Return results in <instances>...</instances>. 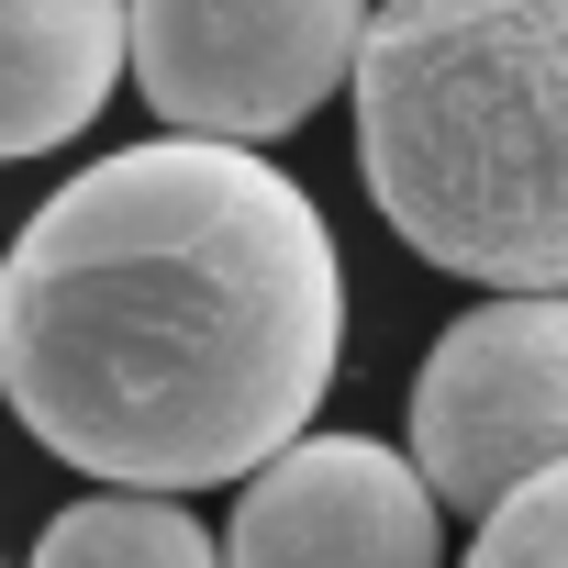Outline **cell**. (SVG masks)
Returning a JSON list of instances; mask_svg holds the SVG:
<instances>
[{"instance_id":"6da1fadb","label":"cell","mask_w":568,"mask_h":568,"mask_svg":"<svg viewBox=\"0 0 568 568\" xmlns=\"http://www.w3.org/2000/svg\"><path fill=\"white\" fill-rule=\"evenodd\" d=\"M346 357L313 190L234 145H123L0 256V402L112 490H223L302 446Z\"/></svg>"},{"instance_id":"7a4b0ae2","label":"cell","mask_w":568,"mask_h":568,"mask_svg":"<svg viewBox=\"0 0 568 568\" xmlns=\"http://www.w3.org/2000/svg\"><path fill=\"white\" fill-rule=\"evenodd\" d=\"M346 90L357 179L413 256L501 302H568V0L368 12Z\"/></svg>"},{"instance_id":"3957f363","label":"cell","mask_w":568,"mask_h":568,"mask_svg":"<svg viewBox=\"0 0 568 568\" xmlns=\"http://www.w3.org/2000/svg\"><path fill=\"white\" fill-rule=\"evenodd\" d=\"M368 12L346 0H145L123 12V68L179 145L256 156L357 79Z\"/></svg>"},{"instance_id":"277c9868","label":"cell","mask_w":568,"mask_h":568,"mask_svg":"<svg viewBox=\"0 0 568 568\" xmlns=\"http://www.w3.org/2000/svg\"><path fill=\"white\" fill-rule=\"evenodd\" d=\"M546 468H568V302H479L413 379V479L490 513Z\"/></svg>"},{"instance_id":"5b68a950","label":"cell","mask_w":568,"mask_h":568,"mask_svg":"<svg viewBox=\"0 0 568 568\" xmlns=\"http://www.w3.org/2000/svg\"><path fill=\"white\" fill-rule=\"evenodd\" d=\"M223 568H446V513L402 446L302 435L245 479Z\"/></svg>"},{"instance_id":"8992f818","label":"cell","mask_w":568,"mask_h":568,"mask_svg":"<svg viewBox=\"0 0 568 568\" xmlns=\"http://www.w3.org/2000/svg\"><path fill=\"white\" fill-rule=\"evenodd\" d=\"M123 79L112 0H0V156H57Z\"/></svg>"},{"instance_id":"52a82bcc","label":"cell","mask_w":568,"mask_h":568,"mask_svg":"<svg viewBox=\"0 0 568 568\" xmlns=\"http://www.w3.org/2000/svg\"><path fill=\"white\" fill-rule=\"evenodd\" d=\"M34 568H223V546L201 535L190 501L101 490V501H68V513L34 535Z\"/></svg>"},{"instance_id":"ba28073f","label":"cell","mask_w":568,"mask_h":568,"mask_svg":"<svg viewBox=\"0 0 568 568\" xmlns=\"http://www.w3.org/2000/svg\"><path fill=\"white\" fill-rule=\"evenodd\" d=\"M468 568H568V468H546L513 501H490L479 535H468Z\"/></svg>"}]
</instances>
